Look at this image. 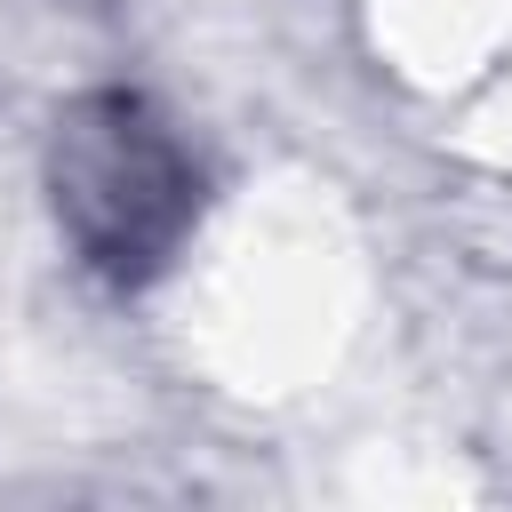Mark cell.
<instances>
[{"label":"cell","instance_id":"6da1fadb","mask_svg":"<svg viewBox=\"0 0 512 512\" xmlns=\"http://www.w3.org/2000/svg\"><path fill=\"white\" fill-rule=\"evenodd\" d=\"M56 184H64L56 200H64V216H72L80 248H88L104 272H120V280L152 272V264L176 248L184 216H192V168H184V152H176L136 104H120V96H112L96 120L72 128Z\"/></svg>","mask_w":512,"mask_h":512}]
</instances>
